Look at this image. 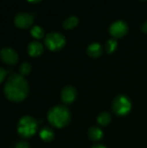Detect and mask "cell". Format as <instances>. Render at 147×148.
Here are the masks:
<instances>
[{"label": "cell", "instance_id": "obj_15", "mask_svg": "<svg viewBox=\"0 0 147 148\" xmlns=\"http://www.w3.org/2000/svg\"><path fill=\"white\" fill-rule=\"evenodd\" d=\"M111 114L107 112H103L101 114H100L97 117V122L100 126H102V127H106L107 126L110 121H111Z\"/></svg>", "mask_w": 147, "mask_h": 148}, {"label": "cell", "instance_id": "obj_4", "mask_svg": "<svg viewBox=\"0 0 147 148\" xmlns=\"http://www.w3.org/2000/svg\"><path fill=\"white\" fill-rule=\"evenodd\" d=\"M132 109V102L130 99L124 95L116 96L112 104L113 112L118 116H126Z\"/></svg>", "mask_w": 147, "mask_h": 148}, {"label": "cell", "instance_id": "obj_17", "mask_svg": "<svg viewBox=\"0 0 147 148\" xmlns=\"http://www.w3.org/2000/svg\"><path fill=\"white\" fill-rule=\"evenodd\" d=\"M117 46H118V42L115 39H113V38L109 39L106 43V51L108 54H111L115 51Z\"/></svg>", "mask_w": 147, "mask_h": 148}, {"label": "cell", "instance_id": "obj_13", "mask_svg": "<svg viewBox=\"0 0 147 148\" xmlns=\"http://www.w3.org/2000/svg\"><path fill=\"white\" fill-rule=\"evenodd\" d=\"M40 137L42 140H44L46 142H49L54 139L55 134H54V131L50 127H44L40 131Z\"/></svg>", "mask_w": 147, "mask_h": 148}, {"label": "cell", "instance_id": "obj_21", "mask_svg": "<svg viewBox=\"0 0 147 148\" xmlns=\"http://www.w3.org/2000/svg\"><path fill=\"white\" fill-rule=\"evenodd\" d=\"M141 30H142L144 33H147V21H146V22L142 24V26H141Z\"/></svg>", "mask_w": 147, "mask_h": 148}, {"label": "cell", "instance_id": "obj_19", "mask_svg": "<svg viewBox=\"0 0 147 148\" xmlns=\"http://www.w3.org/2000/svg\"><path fill=\"white\" fill-rule=\"evenodd\" d=\"M15 148H29V145L26 141H20L16 145Z\"/></svg>", "mask_w": 147, "mask_h": 148}, {"label": "cell", "instance_id": "obj_2", "mask_svg": "<svg viewBox=\"0 0 147 148\" xmlns=\"http://www.w3.org/2000/svg\"><path fill=\"white\" fill-rule=\"evenodd\" d=\"M71 120V114L69 109L62 105L55 106L52 108L48 113L49 122L57 127L62 128L68 125Z\"/></svg>", "mask_w": 147, "mask_h": 148}, {"label": "cell", "instance_id": "obj_11", "mask_svg": "<svg viewBox=\"0 0 147 148\" xmlns=\"http://www.w3.org/2000/svg\"><path fill=\"white\" fill-rule=\"evenodd\" d=\"M87 53L89 56L94 57V58H97L100 57L102 53H103V48L102 46L98 43V42H93L91 43L88 49H87Z\"/></svg>", "mask_w": 147, "mask_h": 148}, {"label": "cell", "instance_id": "obj_3", "mask_svg": "<svg viewBox=\"0 0 147 148\" xmlns=\"http://www.w3.org/2000/svg\"><path fill=\"white\" fill-rule=\"evenodd\" d=\"M37 130L36 121L29 115L23 116L20 119L17 124V132L23 138L32 137Z\"/></svg>", "mask_w": 147, "mask_h": 148}, {"label": "cell", "instance_id": "obj_8", "mask_svg": "<svg viewBox=\"0 0 147 148\" xmlns=\"http://www.w3.org/2000/svg\"><path fill=\"white\" fill-rule=\"evenodd\" d=\"M0 57L3 62L8 65H15L18 62V55L11 48L6 47L1 49L0 51Z\"/></svg>", "mask_w": 147, "mask_h": 148}, {"label": "cell", "instance_id": "obj_6", "mask_svg": "<svg viewBox=\"0 0 147 148\" xmlns=\"http://www.w3.org/2000/svg\"><path fill=\"white\" fill-rule=\"evenodd\" d=\"M128 31V25L123 20H118L113 23L109 28L111 36L114 38H121L126 35Z\"/></svg>", "mask_w": 147, "mask_h": 148}, {"label": "cell", "instance_id": "obj_23", "mask_svg": "<svg viewBox=\"0 0 147 148\" xmlns=\"http://www.w3.org/2000/svg\"><path fill=\"white\" fill-rule=\"evenodd\" d=\"M29 3H39L40 1H29Z\"/></svg>", "mask_w": 147, "mask_h": 148}, {"label": "cell", "instance_id": "obj_18", "mask_svg": "<svg viewBox=\"0 0 147 148\" xmlns=\"http://www.w3.org/2000/svg\"><path fill=\"white\" fill-rule=\"evenodd\" d=\"M31 69H32V67H31L30 63H29L28 62H23V63L20 65V67H19L20 75H22L23 76L28 75V74H29L30 71H31Z\"/></svg>", "mask_w": 147, "mask_h": 148}, {"label": "cell", "instance_id": "obj_20", "mask_svg": "<svg viewBox=\"0 0 147 148\" xmlns=\"http://www.w3.org/2000/svg\"><path fill=\"white\" fill-rule=\"evenodd\" d=\"M6 74L7 72L3 69V68H0V83L4 80L5 76H6Z\"/></svg>", "mask_w": 147, "mask_h": 148}, {"label": "cell", "instance_id": "obj_10", "mask_svg": "<svg viewBox=\"0 0 147 148\" xmlns=\"http://www.w3.org/2000/svg\"><path fill=\"white\" fill-rule=\"evenodd\" d=\"M43 52V46L38 41H32L28 46V53L32 57H37Z\"/></svg>", "mask_w": 147, "mask_h": 148}, {"label": "cell", "instance_id": "obj_14", "mask_svg": "<svg viewBox=\"0 0 147 148\" xmlns=\"http://www.w3.org/2000/svg\"><path fill=\"white\" fill-rule=\"evenodd\" d=\"M78 23H79L78 17L75 16H71L68 17L67 19H65L62 25L66 29H74L75 27H76L78 25Z\"/></svg>", "mask_w": 147, "mask_h": 148}, {"label": "cell", "instance_id": "obj_16", "mask_svg": "<svg viewBox=\"0 0 147 148\" xmlns=\"http://www.w3.org/2000/svg\"><path fill=\"white\" fill-rule=\"evenodd\" d=\"M31 36L36 39H41L44 36V30L40 26H34L30 30Z\"/></svg>", "mask_w": 147, "mask_h": 148}, {"label": "cell", "instance_id": "obj_12", "mask_svg": "<svg viewBox=\"0 0 147 148\" xmlns=\"http://www.w3.org/2000/svg\"><path fill=\"white\" fill-rule=\"evenodd\" d=\"M88 137L93 141H99L103 138V132L98 127H92L88 130Z\"/></svg>", "mask_w": 147, "mask_h": 148}, {"label": "cell", "instance_id": "obj_9", "mask_svg": "<svg viewBox=\"0 0 147 148\" xmlns=\"http://www.w3.org/2000/svg\"><path fill=\"white\" fill-rule=\"evenodd\" d=\"M77 96L76 88L73 86H66L62 88L61 92V99L63 103L70 104L72 103Z\"/></svg>", "mask_w": 147, "mask_h": 148}, {"label": "cell", "instance_id": "obj_1", "mask_svg": "<svg viewBox=\"0 0 147 148\" xmlns=\"http://www.w3.org/2000/svg\"><path fill=\"white\" fill-rule=\"evenodd\" d=\"M3 90L8 100L13 102H20L27 97L29 94V85L26 79L22 75L12 74L7 79Z\"/></svg>", "mask_w": 147, "mask_h": 148}, {"label": "cell", "instance_id": "obj_22", "mask_svg": "<svg viewBox=\"0 0 147 148\" xmlns=\"http://www.w3.org/2000/svg\"><path fill=\"white\" fill-rule=\"evenodd\" d=\"M91 148H107L106 147H104L103 145H95L94 147H92Z\"/></svg>", "mask_w": 147, "mask_h": 148}, {"label": "cell", "instance_id": "obj_7", "mask_svg": "<svg viewBox=\"0 0 147 148\" xmlns=\"http://www.w3.org/2000/svg\"><path fill=\"white\" fill-rule=\"evenodd\" d=\"M14 22L16 27L20 29H27L32 25L34 22V16L27 12H22L16 16Z\"/></svg>", "mask_w": 147, "mask_h": 148}, {"label": "cell", "instance_id": "obj_5", "mask_svg": "<svg viewBox=\"0 0 147 148\" xmlns=\"http://www.w3.org/2000/svg\"><path fill=\"white\" fill-rule=\"evenodd\" d=\"M44 43L49 50L56 51L62 49L65 46L66 38L59 32H50L46 35Z\"/></svg>", "mask_w": 147, "mask_h": 148}]
</instances>
